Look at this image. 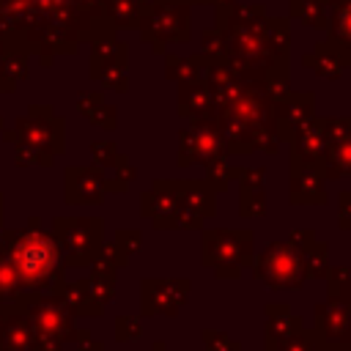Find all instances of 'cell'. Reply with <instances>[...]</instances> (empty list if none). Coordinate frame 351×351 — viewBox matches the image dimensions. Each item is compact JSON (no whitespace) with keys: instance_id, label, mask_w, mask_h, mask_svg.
<instances>
[{"instance_id":"obj_1","label":"cell","mask_w":351,"mask_h":351,"mask_svg":"<svg viewBox=\"0 0 351 351\" xmlns=\"http://www.w3.org/2000/svg\"><path fill=\"white\" fill-rule=\"evenodd\" d=\"M203 263L214 266L217 277H236L241 266L252 263V233L250 230H206L203 233Z\"/></svg>"},{"instance_id":"obj_2","label":"cell","mask_w":351,"mask_h":351,"mask_svg":"<svg viewBox=\"0 0 351 351\" xmlns=\"http://www.w3.org/2000/svg\"><path fill=\"white\" fill-rule=\"evenodd\" d=\"M302 252L304 247H296L293 241H271L255 263V277L277 291L299 288L307 280Z\"/></svg>"},{"instance_id":"obj_3","label":"cell","mask_w":351,"mask_h":351,"mask_svg":"<svg viewBox=\"0 0 351 351\" xmlns=\"http://www.w3.org/2000/svg\"><path fill=\"white\" fill-rule=\"evenodd\" d=\"M143 36L156 44V49H165V41H186L189 38V14L184 3L173 5H156L145 14Z\"/></svg>"},{"instance_id":"obj_4","label":"cell","mask_w":351,"mask_h":351,"mask_svg":"<svg viewBox=\"0 0 351 351\" xmlns=\"http://www.w3.org/2000/svg\"><path fill=\"white\" fill-rule=\"evenodd\" d=\"M315 332L324 343L351 340V296H329L326 304L315 307Z\"/></svg>"},{"instance_id":"obj_5","label":"cell","mask_w":351,"mask_h":351,"mask_svg":"<svg viewBox=\"0 0 351 351\" xmlns=\"http://www.w3.org/2000/svg\"><path fill=\"white\" fill-rule=\"evenodd\" d=\"M143 310L145 313H167L176 315L186 302L189 280H145L143 282Z\"/></svg>"},{"instance_id":"obj_6","label":"cell","mask_w":351,"mask_h":351,"mask_svg":"<svg viewBox=\"0 0 351 351\" xmlns=\"http://www.w3.org/2000/svg\"><path fill=\"white\" fill-rule=\"evenodd\" d=\"M326 148V126L324 118H310L291 134V162L299 165H321Z\"/></svg>"},{"instance_id":"obj_7","label":"cell","mask_w":351,"mask_h":351,"mask_svg":"<svg viewBox=\"0 0 351 351\" xmlns=\"http://www.w3.org/2000/svg\"><path fill=\"white\" fill-rule=\"evenodd\" d=\"M324 173L321 165H299L291 167V203H324Z\"/></svg>"},{"instance_id":"obj_8","label":"cell","mask_w":351,"mask_h":351,"mask_svg":"<svg viewBox=\"0 0 351 351\" xmlns=\"http://www.w3.org/2000/svg\"><path fill=\"white\" fill-rule=\"evenodd\" d=\"M304 66L315 69V71H318L321 77H326V80H337L340 71H343L346 66H351V52L340 49V47L332 44V41H321V44H315L313 55H304Z\"/></svg>"},{"instance_id":"obj_9","label":"cell","mask_w":351,"mask_h":351,"mask_svg":"<svg viewBox=\"0 0 351 351\" xmlns=\"http://www.w3.org/2000/svg\"><path fill=\"white\" fill-rule=\"evenodd\" d=\"M321 173L324 178L351 176V129L326 140V148L321 156Z\"/></svg>"},{"instance_id":"obj_10","label":"cell","mask_w":351,"mask_h":351,"mask_svg":"<svg viewBox=\"0 0 351 351\" xmlns=\"http://www.w3.org/2000/svg\"><path fill=\"white\" fill-rule=\"evenodd\" d=\"M241 195H239V211L241 217H261L266 214V197H263V170H241Z\"/></svg>"},{"instance_id":"obj_11","label":"cell","mask_w":351,"mask_h":351,"mask_svg":"<svg viewBox=\"0 0 351 351\" xmlns=\"http://www.w3.org/2000/svg\"><path fill=\"white\" fill-rule=\"evenodd\" d=\"M326 27H329V41L351 52V0H337L329 8Z\"/></svg>"},{"instance_id":"obj_12","label":"cell","mask_w":351,"mask_h":351,"mask_svg":"<svg viewBox=\"0 0 351 351\" xmlns=\"http://www.w3.org/2000/svg\"><path fill=\"white\" fill-rule=\"evenodd\" d=\"M299 326H302V321L293 318L285 304H269V324H266L269 340H280V337L291 335V332L299 329Z\"/></svg>"},{"instance_id":"obj_13","label":"cell","mask_w":351,"mask_h":351,"mask_svg":"<svg viewBox=\"0 0 351 351\" xmlns=\"http://www.w3.org/2000/svg\"><path fill=\"white\" fill-rule=\"evenodd\" d=\"M291 11L302 16L313 27H326L329 19V5L324 0H291Z\"/></svg>"},{"instance_id":"obj_14","label":"cell","mask_w":351,"mask_h":351,"mask_svg":"<svg viewBox=\"0 0 351 351\" xmlns=\"http://www.w3.org/2000/svg\"><path fill=\"white\" fill-rule=\"evenodd\" d=\"M302 258H304V271H307V277H324V274H326L329 258H326V247H324V244L310 241V244L304 247Z\"/></svg>"},{"instance_id":"obj_15","label":"cell","mask_w":351,"mask_h":351,"mask_svg":"<svg viewBox=\"0 0 351 351\" xmlns=\"http://www.w3.org/2000/svg\"><path fill=\"white\" fill-rule=\"evenodd\" d=\"M203 337H206V351H239V346H236L228 335H222V332L206 329Z\"/></svg>"},{"instance_id":"obj_16","label":"cell","mask_w":351,"mask_h":351,"mask_svg":"<svg viewBox=\"0 0 351 351\" xmlns=\"http://www.w3.org/2000/svg\"><path fill=\"white\" fill-rule=\"evenodd\" d=\"M340 225L351 228V192L340 195Z\"/></svg>"},{"instance_id":"obj_17","label":"cell","mask_w":351,"mask_h":351,"mask_svg":"<svg viewBox=\"0 0 351 351\" xmlns=\"http://www.w3.org/2000/svg\"><path fill=\"white\" fill-rule=\"evenodd\" d=\"M326 351H351V340L348 343H332V346H326Z\"/></svg>"}]
</instances>
